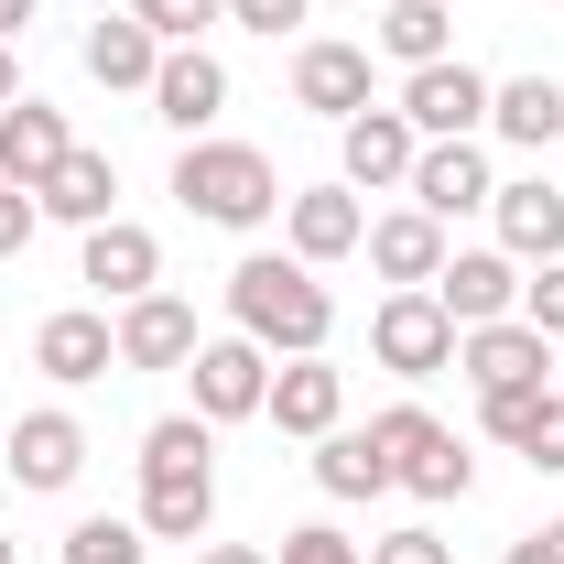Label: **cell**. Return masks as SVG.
I'll use <instances>...</instances> for the list:
<instances>
[{"label": "cell", "instance_id": "obj_35", "mask_svg": "<svg viewBox=\"0 0 564 564\" xmlns=\"http://www.w3.org/2000/svg\"><path fill=\"white\" fill-rule=\"evenodd\" d=\"M369 564H456V543H445V532H423V521H402V532H380V543H369Z\"/></svg>", "mask_w": 564, "mask_h": 564}, {"label": "cell", "instance_id": "obj_32", "mask_svg": "<svg viewBox=\"0 0 564 564\" xmlns=\"http://www.w3.org/2000/svg\"><path fill=\"white\" fill-rule=\"evenodd\" d=\"M521 326H543L564 348V261H532V272H521Z\"/></svg>", "mask_w": 564, "mask_h": 564}, {"label": "cell", "instance_id": "obj_16", "mask_svg": "<svg viewBox=\"0 0 564 564\" xmlns=\"http://www.w3.org/2000/svg\"><path fill=\"white\" fill-rule=\"evenodd\" d=\"M152 120L163 131H185V141H207L217 131V109H228V66H217L207 44H163V66H152Z\"/></svg>", "mask_w": 564, "mask_h": 564}, {"label": "cell", "instance_id": "obj_7", "mask_svg": "<svg viewBox=\"0 0 564 564\" xmlns=\"http://www.w3.org/2000/svg\"><path fill=\"white\" fill-rule=\"evenodd\" d=\"M369 358H380L391 380H434V369H456V326H445V304H434V293H380V304H369Z\"/></svg>", "mask_w": 564, "mask_h": 564}, {"label": "cell", "instance_id": "obj_5", "mask_svg": "<svg viewBox=\"0 0 564 564\" xmlns=\"http://www.w3.org/2000/svg\"><path fill=\"white\" fill-rule=\"evenodd\" d=\"M0 467H11V489L22 499H66L87 478V423L66 402H33L22 423H0Z\"/></svg>", "mask_w": 564, "mask_h": 564}, {"label": "cell", "instance_id": "obj_26", "mask_svg": "<svg viewBox=\"0 0 564 564\" xmlns=\"http://www.w3.org/2000/svg\"><path fill=\"white\" fill-rule=\"evenodd\" d=\"M369 55H391L402 76L445 66V55H456V11H445V0H391V11L369 22Z\"/></svg>", "mask_w": 564, "mask_h": 564}, {"label": "cell", "instance_id": "obj_41", "mask_svg": "<svg viewBox=\"0 0 564 564\" xmlns=\"http://www.w3.org/2000/svg\"><path fill=\"white\" fill-rule=\"evenodd\" d=\"M0 564H22V543H11V532H0Z\"/></svg>", "mask_w": 564, "mask_h": 564}, {"label": "cell", "instance_id": "obj_34", "mask_svg": "<svg viewBox=\"0 0 564 564\" xmlns=\"http://www.w3.org/2000/svg\"><path fill=\"white\" fill-rule=\"evenodd\" d=\"M228 22H239V33H261V44H282V33H304V22H315V0H228Z\"/></svg>", "mask_w": 564, "mask_h": 564}, {"label": "cell", "instance_id": "obj_31", "mask_svg": "<svg viewBox=\"0 0 564 564\" xmlns=\"http://www.w3.org/2000/svg\"><path fill=\"white\" fill-rule=\"evenodd\" d=\"M543 391H554V380H543ZM543 391H478V434L521 456V434H532V402H543Z\"/></svg>", "mask_w": 564, "mask_h": 564}, {"label": "cell", "instance_id": "obj_9", "mask_svg": "<svg viewBox=\"0 0 564 564\" xmlns=\"http://www.w3.org/2000/svg\"><path fill=\"white\" fill-rule=\"evenodd\" d=\"M489 87H499V76H478L467 55H445V66H413V76H402L391 109H402L423 141H478V131H489Z\"/></svg>", "mask_w": 564, "mask_h": 564}, {"label": "cell", "instance_id": "obj_3", "mask_svg": "<svg viewBox=\"0 0 564 564\" xmlns=\"http://www.w3.org/2000/svg\"><path fill=\"white\" fill-rule=\"evenodd\" d=\"M282 196H293V185L272 174V152H261V141L207 131V141H185V152H174V207L196 217V228L250 239V228H272V217H282Z\"/></svg>", "mask_w": 564, "mask_h": 564}, {"label": "cell", "instance_id": "obj_39", "mask_svg": "<svg viewBox=\"0 0 564 564\" xmlns=\"http://www.w3.org/2000/svg\"><path fill=\"white\" fill-rule=\"evenodd\" d=\"M11 33H33V0H0V44H11Z\"/></svg>", "mask_w": 564, "mask_h": 564}, {"label": "cell", "instance_id": "obj_23", "mask_svg": "<svg viewBox=\"0 0 564 564\" xmlns=\"http://www.w3.org/2000/svg\"><path fill=\"white\" fill-rule=\"evenodd\" d=\"M33 207H44V217H66L76 239H87V228H109V217H120V163H109V152H87V141H76L66 163H55V174H44V196H33Z\"/></svg>", "mask_w": 564, "mask_h": 564}, {"label": "cell", "instance_id": "obj_22", "mask_svg": "<svg viewBox=\"0 0 564 564\" xmlns=\"http://www.w3.org/2000/svg\"><path fill=\"white\" fill-rule=\"evenodd\" d=\"M489 228H499V250L532 272V261H564V196L543 185V174H510L489 196Z\"/></svg>", "mask_w": 564, "mask_h": 564}, {"label": "cell", "instance_id": "obj_30", "mask_svg": "<svg viewBox=\"0 0 564 564\" xmlns=\"http://www.w3.org/2000/svg\"><path fill=\"white\" fill-rule=\"evenodd\" d=\"M272 564H369V543H348L337 521H293V532H282V554H272Z\"/></svg>", "mask_w": 564, "mask_h": 564}, {"label": "cell", "instance_id": "obj_2", "mask_svg": "<svg viewBox=\"0 0 564 564\" xmlns=\"http://www.w3.org/2000/svg\"><path fill=\"white\" fill-rule=\"evenodd\" d=\"M228 326L261 337L272 358H315L337 337V293L304 272L293 250H239V272H228Z\"/></svg>", "mask_w": 564, "mask_h": 564}, {"label": "cell", "instance_id": "obj_25", "mask_svg": "<svg viewBox=\"0 0 564 564\" xmlns=\"http://www.w3.org/2000/svg\"><path fill=\"white\" fill-rule=\"evenodd\" d=\"M489 131L510 141V152H554L564 141V87L554 76H499L489 87Z\"/></svg>", "mask_w": 564, "mask_h": 564}, {"label": "cell", "instance_id": "obj_28", "mask_svg": "<svg viewBox=\"0 0 564 564\" xmlns=\"http://www.w3.org/2000/svg\"><path fill=\"white\" fill-rule=\"evenodd\" d=\"M66 564H152V532L141 521H109V510H87L66 532Z\"/></svg>", "mask_w": 564, "mask_h": 564}, {"label": "cell", "instance_id": "obj_19", "mask_svg": "<svg viewBox=\"0 0 564 564\" xmlns=\"http://www.w3.org/2000/svg\"><path fill=\"white\" fill-rule=\"evenodd\" d=\"M358 250H369V272L391 282V293H423V282L445 272V250H456V239H445V228H434V217L402 196V207L369 217V239H358Z\"/></svg>", "mask_w": 564, "mask_h": 564}, {"label": "cell", "instance_id": "obj_38", "mask_svg": "<svg viewBox=\"0 0 564 564\" xmlns=\"http://www.w3.org/2000/svg\"><path fill=\"white\" fill-rule=\"evenodd\" d=\"M196 564H272V554H261V543H207Z\"/></svg>", "mask_w": 564, "mask_h": 564}, {"label": "cell", "instance_id": "obj_40", "mask_svg": "<svg viewBox=\"0 0 564 564\" xmlns=\"http://www.w3.org/2000/svg\"><path fill=\"white\" fill-rule=\"evenodd\" d=\"M11 98H22V66H11V44H0V109H11Z\"/></svg>", "mask_w": 564, "mask_h": 564}, {"label": "cell", "instance_id": "obj_27", "mask_svg": "<svg viewBox=\"0 0 564 564\" xmlns=\"http://www.w3.org/2000/svg\"><path fill=\"white\" fill-rule=\"evenodd\" d=\"M315 489H326V499H380V489H391V456H380V434H369V423L315 434Z\"/></svg>", "mask_w": 564, "mask_h": 564}, {"label": "cell", "instance_id": "obj_29", "mask_svg": "<svg viewBox=\"0 0 564 564\" xmlns=\"http://www.w3.org/2000/svg\"><path fill=\"white\" fill-rule=\"evenodd\" d=\"M131 22H152L163 44H207V22H228V0H120Z\"/></svg>", "mask_w": 564, "mask_h": 564}, {"label": "cell", "instance_id": "obj_33", "mask_svg": "<svg viewBox=\"0 0 564 564\" xmlns=\"http://www.w3.org/2000/svg\"><path fill=\"white\" fill-rule=\"evenodd\" d=\"M521 467L564 478V391H543V402H532V434H521Z\"/></svg>", "mask_w": 564, "mask_h": 564}, {"label": "cell", "instance_id": "obj_11", "mask_svg": "<svg viewBox=\"0 0 564 564\" xmlns=\"http://www.w3.org/2000/svg\"><path fill=\"white\" fill-rule=\"evenodd\" d=\"M33 369H44L55 391L109 380V369H120V326H109V304H55V315L33 326Z\"/></svg>", "mask_w": 564, "mask_h": 564}, {"label": "cell", "instance_id": "obj_18", "mask_svg": "<svg viewBox=\"0 0 564 564\" xmlns=\"http://www.w3.org/2000/svg\"><path fill=\"white\" fill-rule=\"evenodd\" d=\"M293 109H315V120H358V109H369V44L304 33V44H293Z\"/></svg>", "mask_w": 564, "mask_h": 564}, {"label": "cell", "instance_id": "obj_14", "mask_svg": "<svg viewBox=\"0 0 564 564\" xmlns=\"http://www.w3.org/2000/svg\"><path fill=\"white\" fill-rule=\"evenodd\" d=\"M434 304H445V326L467 337V326H499V315H521V261L510 250H445V272L423 282Z\"/></svg>", "mask_w": 564, "mask_h": 564}, {"label": "cell", "instance_id": "obj_36", "mask_svg": "<svg viewBox=\"0 0 564 564\" xmlns=\"http://www.w3.org/2000/svg\"><path fill=\"white\" fill-rule=\"evenodd\" d=\"M33 228H44V207H33L22 185H0V261H22V250H33Z\"/></svg>", "mask_w": 564, "mask_h": 564}, {"label": "cell", "instance_id": "obj_21", "mask_svg": "<svg viewBox=\"0 0 564 564\" xmlns=\"http://www.w3.org/2000/svg\"><path fill=\"white\" fill-rule=\"evenodd\" d=\"M109 326H120V369H185V358L207 348L185 293H141V304H120Z\"/></svg>", "mask_w": 564, "mask_h": 564}, {"label": "cell", "instance_id": "obj_37", "mask_svg": "<svg viewBox=\"0 0 564 564\" xmlns=\"http://www.w3.org/2000/svg\"><path fill=\"white\" fill-rule=\"evenodd\" d=\"M499 564H564V521H532V532H510V554Z\"/></svg>", "mask_w": 564, "mask_h": 564}, {"label": "cell", "instance_id": "obj_20", "mask_svg": "<svg viewBox=\"0 0 564 564\" xmlns=\"http://www.w3.org/2000/svg\"><path fill=\"white\" fill-rule=\"evenodd\" d=\"M66 152H76V131H66V109H55V98H33V87H22V98L0 109V185L44 196V174H55Z\"/></svg>", "mask_w": 564, "mask_h": 564}, {"label": "cell", "instance_id": "obj_8", "mask_svg": "<svg viewBox=\"0 0 564 564\" xmlns=\"http://www.w3.org/2000/svg\"><path fill=\"white\" fill-rule=\"evenodd\" d=\"M413 152H423V131L402 120V109H358V120H337V185L348 196H402L413 185Z\"/></svg>", "mask_w": 564, "mask_h": 564}, {"label": "cell", "instance_id": "obj_13", "mask_svg": "<svg viewBox=\"0 0 564 564\" xmlns=\"http://www.w3.org/2000/svg\"><path fill=\"white\" fill-rule=\"evenodd\" d=\"M434 228H456V217H489V196H499V174H489V152L478 141H423L413 152V185H402Z\"/></svg>", "mask_w": 564, "mask_h": 564}, {"label": "cell", "instance_id": "obj_10", "mask_svg": "<svg viewBox=\"0 0 564 564\" xmlns=\"http://www.w3.org/2000/svg\"><path fill=\"white\" fill-rule=\"evenodd\" d=\"M358 239H369V207H358L348 185H293V196H282V250H293L304 272L358 261Z\"/></svg>", "mask_w": 564, "mask_h": 564}, {"label": "cell", "instance_id": "obj_4", "mask_svg": "<svg viewBox=\"0 0 564 564\" xmlns=\"http://www.w3.org/2000/svg\"><path fill=\"white\" fill-rule=\"evenodd\" d=\"M369 434H380V456H391V489H413V499H467V489H478V456H467V434H445L423 402L369 413Z\"/></svg>", "mask_w": 564, "mask_h": 564}, {"label": "cell", "instance_id": "obj_15", "mask_svg": "<svg viewBox=\"0 0 564 564\" xmlns=\"http://www.w3.org/2000/svg\"><path fill=\"white\" fill-rule=\"evenodd\" d=\"M456 369H467V391H543L554 380V337L521 326V315H499V326L456 337Z\"/></svg>", "mask_w": 564, "mask_h": 564}, {"label": "cell", "instance_id": "obj_12", "mask_svg": "<svg viewBox=\"0 0 564 564\" xmlns=\"http://www.w3.org/2000/svg\"><path fill=\"white\" fill-rule=\"evenodd\" d=\"M261 423L293 434V445L337 434V423H348V369H337L326 348H315V358H272V402H261Z\"/></svg>", "mask_w": 564, "mask_h": 564}, {"label": "cell", "instance_id": "obj_1", "mask_svg": "<svg viewBox=\"0 0 564 564\" xmlns=\"http://www.w3.org/2000/svg\"><path fill=\"white\" fill-rule=\"evenodd\" d=\"M141 532L152 543H207V521H217V423L207 413H163V423H141Z\"/></svg>", "mask_w": 564, "mask_h": 564}, {"label": "cell", "instance_id": "obj_6", "mask_svg": "<svg viewBox=\"0 0 564 564\" xmlns=\"http://www.w3.org/2000/svg\"><path fill=\"white\" fill-rule=\"evenodd\" d=\"M185 391H196L185 413H207V423H261V402H272V348L228 326V337H207V348L185 358Z\"/></svg>", "mask_w": 564, "mask_h": 564}, {"label": "cell", "instance_id": "obj_17", "mask_svg": "<svg viewBox=\"0 0 564 564\" xmlns=\"http://www.w3.org/2000/svg\"><path fill=\"white\" fill-rule=\"evenodd\" d=\"M76 282H87L98 304H141V293H163V239H152L141 217H109V228H87Z\"/></svg>", "mask_w": 564, "mask_h": 564}, {"label": "cell", "instance_id": "obj_24", "mask_svg": "<svg viewBox=\"0 0 564 564\" xmlns=\"http://www.w3.org/2000/svg\"><path fill=\"white\" fill-rule=\"evenodd\" d=\"M76 55H87V76H98V87H152L163 33H152V22H131V11H98V22L76 33Z\"/></svg>", "mask_w": 564, "mask_h": 564}]
</instances>
